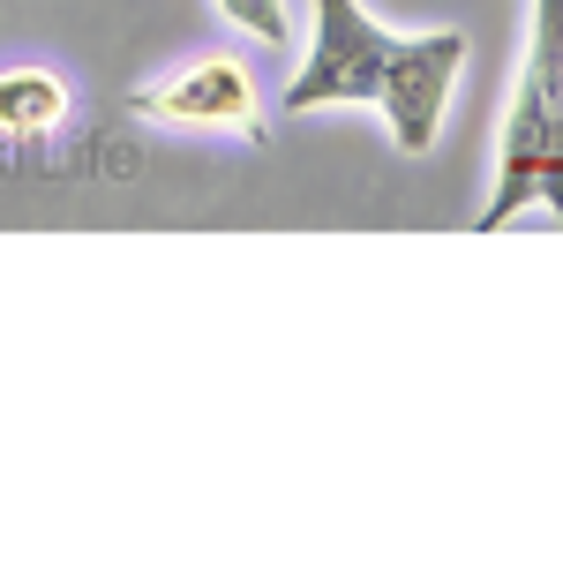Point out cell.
<instances>
[{
	"label": "cell",
	"instance_id": "obj_5",
	"mask_svg": "<svg viewBox=\"0 0 563 563\" xmlns=\"http://www.w3.org/2000/svg\"><path fill=\"white\" fill-rule=\"evenodd\" d=\"M68 121V84L45 68H0V143H45Z\"/></svg>",
	"mask_w": 563,
	"mask_h": 563
},
{
	"label": "cell",
	"instance_id": "obj_2",
	"mask_svg": "<svg viewBox=\"0 0 563 563\" xmlns=\"http://www.w3.org/2000/svg\"><path fill=\"white\" fill-rule=\"evenodd\" d=\"M390 38L361 0H316V38H308V60L286 84V113H323V106H376V76L390 60Z\"/></svg>",
	"mask_w": 563,
	"mask_h": 563
},
{
	"label": "cell",
	"instance_id": "obj_3",
	"mask_svg": "<svg viewBox=\"0 0 563 563\" xmlns=\"http://www.w3.org/2000/svg\"><path fill=\"white\" fill-rule=\"evenodd\" d=\"M466 68V31H429V38H390V60L376 76V106H384V129L406 158H421L443 129V106L451 84Z\"/></svg>",
	"mask_w": 563,
	"mask_h": 563
},
{
	"label": "cell",
	"instance_id": "obj_4",
	"mask_svg": "<svg viewBox=\"0 0 563 563\" xmlns=\"http://www.w3.org/2000/svg\"><path fill=\"white\" fill-rule=\"evenodd\" d=\"M129 113L166 121V129H233V135H249V143H263L256 84H249L241 60H196V68H180V76H166V84L135 90Z\"/></svg>",
	"mask_w": 563,
	"mask_h": 563
},
{
	"label": "cell",
	"instance_id": "obj_1",
	"mask_svg": "<svg viewBox=\"0 0 563 563\" xmlns=\"http://www.w3.org/2000/svg\"><path fill=\"white\" fill-rule=\"evenodd\" d=\"M526 203H549L563 225V0H533V38L496 135V196L481 211V233H504Z\"/></svg>",
	"mask_w": 563,
	"mask_h": 563
},
{
	"label": "cell",
	"instance_id": "obj_6",
	"mask_svg": "<svg viewBox=\"0 0 563 563\" xmlns=\"http://www.w3.org/2000/svg\"><path fill=\"white\" fill-rule=\"evenodd\" d=\"M249 38H263V45H286L294 38V15H286V0H218Z\"/></svg>",
	"mask_w": 563,
	"mask_h": 563
}]
</instances>
